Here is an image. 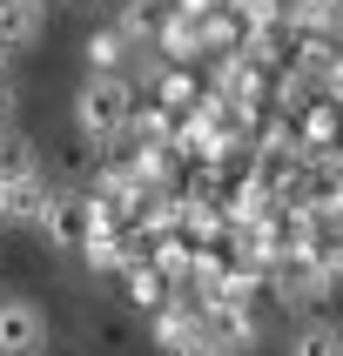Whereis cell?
I'll use <instances>...</instances> for the list:
<instances>
[{"instance_id": "16", "label": "cell", "mask_w": 343, "mask_h": 356, "mask_svg": "<svg viewBox=\"0 0 343 356\" xmlns=\"http://www.w3.org/2000/svg\"><path fill=\"white\" fill-rule=\"evenodd\" d=\"M7 54H14V47H7V40H0V74H7Z\"/></svg>"}, {"instance_id": "14", "label": "cell", "mask_w": 343, "mask_h": 356, "mask_svg": "<svg viewBox=\"0 0 343 356\" xmlns=\"http://www.w3.org/2000/svg\"><path fill=\"white\" fill-rule=\"evenodd\" d=\"M249 27H282V14H276V0H229Z\"/></svg>"}, {"instance_id": "12", "label": "cell", "mask_w": 343, "mask_h": 356, "mask_svg": "<svg viewBox=\"0 0 343 356\" xmlns=\"http://www.w3.org/2000/svg\"><path fill=\"white\" fill-rule=\"evenodd\" d=\"M155 95H161V108H168V115H189V108H202V88L189 81V67H182V60L168 67V74H161V88H155Z\"/></svg>"}, {"instance_id": "8", "label": "cell", "mask_w": 343, "mask_h": 356, "mask_svg": "<svg viewBox=\"0 0 343 356\" xmlns=\"http://www.w3.org/2000/svg\"><path fill=\"white\" fill-rule=\"evenodd\" d=\"M128 47H135L128 27H95V34H88V67H95V74H121V67H128Z\"/></svg>"}, {"instance_id": "1", "label": "cell", "mask_w": 343, "mask_h": 356, "mask_svg": "<svg viewBox=\"0 0 343 356\" xmlns=\"http://www.w3.org/2000/svg\"><path fill=\"white\" fill-rule=\"evenodd\" d=\"M74 128H81L88 141L128 135V128H135V88H128L121 74H95V81L74 95Z\"/></svg>"}, {"instance_id": "10", "label": "cell", "mask_w": 343, "mask_h": 356, "mask_svg": "<svg viewBox=\"0 0 343 356\" xmlns=\"http://www.w3.org/2000/svg\"><path fill=\"white\" fill-rule=\"evenodd\" d=\"M40 20H47L40 0H14V7H0V40H7V47H27V40L40 34Z\"/></svg>"}, {"instance_id": "15", "label": "cell", "mask_w": 343, "mask_h": 356, "mask_svg": "<svg viewBox=\"0 0 343 356\" xmlns=\"http://www.w3.org/2000/svg\"><path fill=\"white\" fill-rule=\"evenodd\" d=\"M14 121V88H7V74H0V128Z\"/></svg>"}, {"instance_id": "5", "label": "cell", "mask_w": 343, "mask_h": 356, "mask_svg": "<svg viewBox=\"0 0 343 356\" xmlns=\"http://www.w3.org/2000/svg\"><path fill=\"white\" fill-rule=\"evenodd\" d=\"M155 47H161L168 60H196V54H202V14L168 7V14L155 20Z\"/></svg>"}, {"instance_id": "17", "label": "cell", "mask_w": 343, "mask_h": 356, "mask_svg": "<svg viewBox=\"0 0 343 356\" xmlns=\"http://www.w3.org/2000/svg\"><path fill=\"white\" fill-rule=\"evenodd\" d=\"M0 209H7V181H0Z\"/></svg>"}, {"instance_id": "11", "label": "cell", "mask_w": 343, "mask_h": 356, "mask_svg": "<svg viewBox=\"0 0 343 356\" xmlns=\"http://www.w3.org/2000/svg\"><path fill=\"white\" fill-rule=\"evenodd\" d=\"M34 175V141L20 135V128H0V181L14 188V181Z\"/></svg>"}, {"instance_id": "6", "label": "cell", "mask_w": 343, "mask_h": 356, "mask_svg": "<svg viewBox=\"0 0 343 356\" xmlns=\"http://www.w3.org/2000/svg\"><path fill=\"white\" fill-rule=\"evenodd\" d=\"M202 330H209L222 350H242V343H256V316H249L242 302H202Z\"/></svg>"}, {"instance_id": "13", "label": "cell", "mask_w": 343, "mask_h": 356, "mask_svg": "<svg viewBox=\"0 0 343 356\" xmlns=\"http://www.w3.org/2000/svg\"><path fill=\"white\" fill-rule=\"evenodd\" d=\"M289 356H343V330L337 323H310V330H296V350Z\"/></svg>"}, {"instance_id": "7", "label": "cell", "mask_w": 343, "mask_h": 356, "mask_svg": "<svg viewBox=\"0 0 343 356\" xmlns=\"http://www.w3.org/2000/svg\"><path fill=\"white\" fill-rule=\"evenodd\" d=\"M128 296H135L141 309H168V302H175V276H168L155 256H141V262H128Z\"/></svg>"}, {"instance_id": "9", "label": "cell", "mask_w": 343, "mask_h": 356, "mask_svg": "<svg viewBox=\"0 0 343 356\" xmlns=\"http://www.w3.org/2000/svg\"><path fill=\"white\" fill-rule=\"evenodd\" d=\"M47 209H54V195H47V188H40V175H27V181H14V188H7V209H0V222H47Z\"/></svg>"}, {"instance_id": "3", "label": "cell", "mask_w": 343, "mask_h": 356, "mask_svg": "<svg viewBox=\"0 0 343 356\" xmlns=\"http://www.w3.org/2000/svg\"><path fill=\"white\" fill-rule=\"evenodd\" d=\"M47 350V316L34 296H7L0 302V356H40Z\"/></svg>"}, {"instance_id": "4", "label": "cell", "mask_w": 343, "mask_h": 356, "mask_svg": "<svg viewBox=\"0 0 343 356\" xmlns=\"http://www.w3.org/2000/svg\"><path fill=\"white\" fill-rule=\"evenodd\" d=\"M269 282H276V296L282 302H317L323 289H330V276L317 269V256L310 249H289V256L269 262Z\"/></svg>"}, {"instance_id": "18", "label": "cell", "mask_w": 343, "mask_h": 356, "mask_svg": "<svg viewBox=\"0 0 343 356\" xmlns=\"http://www.w3.org/2000/svg\"><path fill=\"white\" fill-rule=\"evenodd\" d=\"M337 40H343V34H337Z\"/></svg>"}, {"instance_id": "2", "label": "cell", "mask_w": 343, "mask_h": 356, "mask_svg": "<svg viewBox=\"0 0 343 356\" xmlns=\"http://www.w3.org/2000/svg\"><path fill=\"white\" fill-rule=\"evenodd\" d=\"M95 229H101L95 195H54V209H47V222H40V236L54 242V249H74V256L95 242Z\"/></svg>"}]
</instances>
